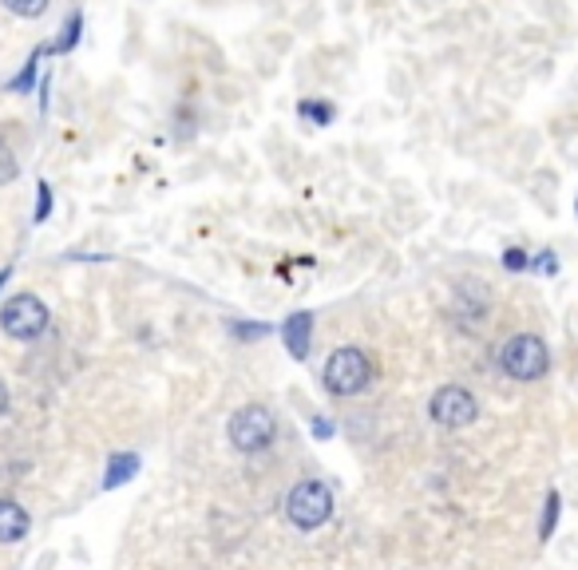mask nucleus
<instances>
[{
  "label": "nucleus",
  "instance_id": "1",
  "mask_svg": "<svg viewBox=\"0 0 578 570\" xmlns=\"http://www.w3.org/2000/svg\"><path fill=\"white\" fill-rule=\"evenodd\" d=\"M372 376H377L372 357L365 353V349H357V345H345V349H337V353L325 361L321 381H325V388H330L333 396H357L369 388Z\"/></svg>",
  "mask_w": 578,
  "mask_h": 570
},
{
  "label": "nucleus",
  "instance_id": "2",
  "mask_svg": "<svg viewBox=\"0 0 578 570\" xmlns=\"http://www.w3.org/2000/svg\"><path fill=\"white\" fill-rule=\"evenodd\" d=\"M278 435V416L269 412L266 405H242L227 424V440L234 444V452L242 456H258L274 444Z\"/></svg>",
  "mask_w": 578,
  "mask_h": 570
},
{
  "label": "nucleus",
  "instance_id": "3",
  "mask_svg": "<svg viewBox=\"0 0 578 570\" xmlns=\"http://www.w3.org/2000/svg\"><path fill=\"white\" fill-rule=\"evenodd\" d=\"M499 369L511 381H539L551 369V353L547 345H543V337H535V333H516L499 349Z\"/></svg>",
  "mask_w": 578,
  "mask_h": 570
},
{
  "label": "nucleus",
  "instance_id": "4",
  "mask_svg": "<svg viewBox=\"0 0 578 570\" xmlns=\"http://www.w3.org/2000/svg\"><path fill=\"white\" fill-rule=\"evenodd\" d=\"M286 515H289V523L301 531L325 527L333 515V491L325 488L321 479H301L286 499Z\"/></svg>",
  "mask_w": 578,
  "mask_h": 570
},
{
  "label": "nucleus",
  "instance_id": "5",
  "mask_svg": "<svg viewBox=\"0 0 578 570\" xmlns=\"http://www.w3.org/2000/svg\"><path fill=\"white\" fill-rule=\"evenodd\" d=\"M48 305L36 293H16L0 305V329L9 333L12 341H36L48 329Z\"/></svg>",
  "mask_w": 578,
  "mask_h": 570
},
{
  "label": "nucleus",
  "instance_id": "6",
  "mask_svg": "<svg viewBox=\"0 0 578 570\" xmlns=\"http://www.w3.org/2000/svg\"><path fill=\"white\" fill-rule=\"evenodd\" d=\"M432 420L440 428H467L479 416V405H475V396L460 384H444V388H436L432 393V405H428Z\"/></svg>",
  "mask_w": 578,
  "mask_h": 570
},
{
  "label": "nucleus",
  "instance_id": "7",
  "mask_svg": "<svg viewBox=\"0 0 578 570\" xmlns=\"http://www.w3.org/2000/svg\"><path fill=\"white\" fill-rule=\"evenodd\" d=\"M281 341H286L293 361H305V357H310V345H313V313L298 310L293 317H286V322H281Z\"/></svg>",
  "mask_w": 578,
  "mask_h": 570
},
{
  "label": "nucleus",
  "instance_id": "8",
  "mask_svg": "<svg viewBox=\"0 0 578 570\" xmlns=\"http://www.w3.org/2000/svg\"><path fill=\"white\" fill-rule=\"evenodd\" d=\"M28 535V511L16 499H0V543H21Z\"/></svg>",
  "mask_w": 578,
  "mask_h": 570
},
{
  "label": "nucleus",
  "instance_id": "9",
  "mask_svg": "<svg viewBox=\"0 0 578 570\" xmlns=\"http://www.w3.org/2000/svg\"><path fill=\"white\" fill-rule=\"evenodd\" d=\"M135 472H139V456H135V452H127V456H115V460H112V467H107L104 488H119V484L135 479Z\"/></svg>",
  "mask_w": 578,
  "mask_h": 570
},
{
  "label": "nucleus",
  "instance_id": "10",
  "mask_svg": "<svg viewBox=\"0 0 578 570\" xmlns=\"http://www.w3.org/2000/svg\"><path fill=\"white\" fill-rule=\"evenodd\" d=\"M41 56H44V48H36V53H32V60L21 68V75H16V80L9 83V88H12L16 95H28V92H32V83H36V63H41Z\"/></svg>",
  "mask_w": 578,
  "mask_h": 570
},
{
  "label": "nucleus",
  "instance_id": "11",
  "mask_svg": "<svg viewBox=\"0 0 578 570\" xmlns=\"http://www.w3.org/2000/svg\"><path fill=\"white\" fill-rule=\"evenodd\" d=\"M9 12H16V16H24V21H36V16H44L48 12V0H0Z\"/></svg>",
  "mask_w": 578,
  "mask_h": 570
},
{
  "label": "nucleus",
  "instance_id": "12",
  "mask_svg": "<svg viewBox=\"0 0 578 570\" xmlns=\"http://www.w3.org/2000/svg\"><path fill=\"white\" fill-rule=\"evenodd\" d=\"M16 175H21V163H16V155H12V147L0 139V187H9Z\"/></svg>",
  "mask_w": 578,
  "mask_h": 570
},
{
  "label": "nucleus",
  "instance_id": "13",
  "mask_svg": "<svg viewBox=\"0 0 578 570\" xmlns=\"http://www.w3.org/2000/svg\"><path fill=\"white\" fill-rule=\"evenodd\" d=\"M80 28H83V16H80V12H72V16H68V28H63V36L56 40V53H68V48H76V40H80Z\"/></svg>",
  "mask_w": 578,
  "mask_h": 570
},
{
  "label": "nucleus",
  "instance_id": "14",
  "mask_svg": "<svg viewBox=\"0 0 578 570\" xmlns=\"http://www.w3.org/2000/svg\"><path fill=\"white\" fill-rule=\"evenodd\" d=\"M298 112H301V119H310V124H317V127L333 124V107L330 104H301Z\"/></svg>",
  "mask_w": 578,
  "mask_h": 570
},
{
  "label": "nucleus",
  "instance_id": "15",
  "mask_svg": "<svg viewBox=\"0 0 578 570\" xmlns=\"http://www.w3.org/2000/svg\"><path fill=\"white\" fill-rule=\"evenodd\" d=\"M555 523H558V496L551 491V496H547V508H543V527H539V535H543V539H551Z\"/></svg>",
  "mask_w": 578,
  "mask_h": 570
},
{
  "label": "nucleus",
  "instance_id": "16",
  "mask_svg": "<svg viewBox=\"0 0 578 570\" xmlns=\"http://www.w3.org/2000/svg\"><path fill=\"white\" fill-rule=\"evenodd\" d=\"M41 202H36V222H48V214H53V187L48 183H41Z\"/></svg>",
  "mask_w": 578,
  "mask_h": 570
},
{
  "label": "nucleus",
  "instance_id": "17",
  "mask_svg": "<svg viewBox=\"0 0 578 570\" xmlns=\"http://www.w3.org/2000/svg\"><path fill=\"white\" fill-rule=\"evenodd\" d=\"M310 432L317 435V440H330V435H333V424L325 420V416H313V420H310Z\"/></svg>",
  "mask_w": 578,
  "mask_h": 570
},
{
  "label": "nucleus",
  "instance_id": "18",
  "mask_svg": "<svg viewBox=\"0 0 578 570\" xmlns=\"http://www.w3.org/2000/svg\"><path fill=\"white\" fill-rule=\"evenodd\" d=\"M504 266H507V270H523V266H527V254H523V249H507V254H504Z\"/></svg>",
  "mask_w": 578,
  "mask_h": 570
},
{
  "label": "nucleus",
  "instance_id": "19",
  "mask_svg": "<svg viewBox=\"0 0 578 570\" xmlns=\"http://www.w3.org/2000/svg\"><path fill=\"white\" fill-rule=\"evenodd\" d=\"M234 333L238 337H266V325H234Z\"/></svg>",
  "mask_w": 578,
  "mask_h": 570
},
{
  "label": "nucleus",
  "instance_id": "20",
  "mask_svg": "<svg viewBox=\"0 0 578 570\" xmlns=\"http://www.w3.org/2000/svg\"><path fill=\"white\" fill-rule=\"evenodd\" d=\"M9 405H12V396H9V384L0 381V416L9 412Z\"/></svg>",
  "mask_w": 578,
  "mask_h": 570
},
{
  "label": "nucleus",
  "instance_id": "21",
  "mask_svg": "<svg viewBox=\"0 0 578 570\" xmlns=\"http://www.w3.org/2000/svg\"><path fill=\"white\" fill-rule=\"evenodd\" d=\"M9 274H12V270H0V286H4V281H9Z\"/></svg>",
  "mask_w": 578,
  "mask_h": 570
}]
</instances>
